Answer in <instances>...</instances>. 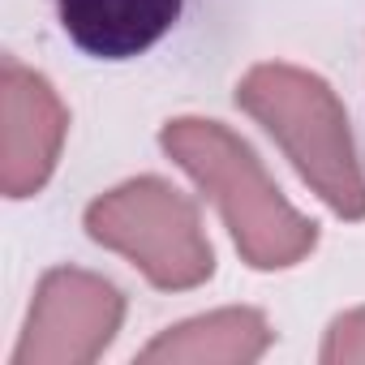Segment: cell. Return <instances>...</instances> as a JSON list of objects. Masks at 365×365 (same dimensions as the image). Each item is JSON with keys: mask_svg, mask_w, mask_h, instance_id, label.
<instances>
[{"mask_svg": "<svg viewBox=\"0 0 365 365\" xmlns=\"http://www.w3.org/2000/svg\"><path fill=\"white\" fill-rule=\"evenodd\" d=\"M159 146L194 176V185L220 207L241 258L258 271H279L301 262L314 241L318 224L305 220L267 176L262 159L220 120L180 116L159 129Z\"/></svg>", "mask_w": 365, "mask_h": 365, "instance_id": "1", "label": "cell"}, {"mask_svg": "<svg viewBox=\"0 0 365 365\" xmlns=\"http://www.w3.org/2000/svg\"><path fill=\"white\" fill-rule=\"evenodd\" d=\"M237 103L284 146L305 185L339 215L365 220V172L335 91L297 65H254L237 82Z\"/></svg>", "mask_w": 365, "mask_h": 365, "instance_id": "2", "label": "cell"}, {"mask_svg": "<svg viewBox=\"0 0 365 365\" xmlns=\"http://www.w3.org/2000/svg\"><path fill=\"white\" fill-rule=\"evenodd\" d=\"M86 237L112 254H125L155 288H198L215 271L211 241L198 207L159 176L125 180L95 198L86 211Z\"/></svg>", "mask_w": 365, "mask_h": 365, "instance_id": "3", "label": "cell"}, {"mask_svg": "<svg viewBox=\"0 0 365 365\" xmlns=\"http://www.w3.org/2000/svg\"><path fill=\"white\" fill-rule=\"evenodd\" d=\"M125 318V297L91 271L56 267L39 279L14 365H86L103 356Z\"/></svg>", "mask_w": 365, "mask_h": 365, "instance_id": "4", "label": "cell"}, {"mask_svg": "<svg viewBox=\"0 0 365 365\" xmlns=\"http://www.w3.org/2000/svg\"><path fill=\"white\" fill-rule=\"evenodd\" d=\"M69 112L52 82L22 61H0V190L31 198L48 185L61 159Z\"/></svg>", "mask_w": 365, "mask_h": 365, "instance_id": "5", "label": "cell"}, {"mask_svg": "<svg viewBox=\"0 0 365 365\" xmlns=\"http://www.w3.org/2000/svg\"><path fill=\"white\" fill-rule=\"evenodd\" d=\"M56 14L86 56L129 61L176 26L180 0H56Z\"/></svg>", "mask_w": 365, "mask_h": 365, "instance_id": "6", "label": "cell"}, {"mask_svg": "<svg viewBox=\"0 0 365 365\" xmlns=\"http://www.w3.org/2000/svg\"><path fill=\"white\" fill-rule=\"evenodd\" d=\"M271 348V327L258 309L232 305L155 335L138 361L142 365H250Z\"/></svg>", "mask_w": 365, "mask_h": 365, "instance_id": "7", "label": "cell"}, {"mask_svg": "<svg viewBox=\"0 0 365 365\" xmlns=\"http://www.w3.org/2000/svg\"><path fill=\"white\" fill-rule=\"evenodd\" d=\"M318 356H322L327 365H348V361H361V365H365V305L331 322L327 344H322Z\"/></svg>", "mask_w": 365, "mask_h": 365, "instance_id": "8", "label": "cell"}]
</instances>
